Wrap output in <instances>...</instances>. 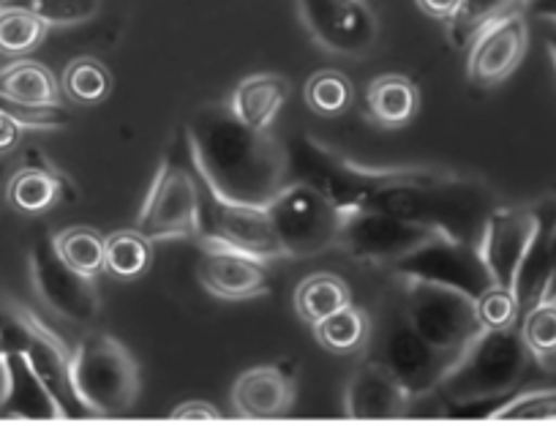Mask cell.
<instances>
[{"instance_id": "obj_37", "label": "cell", "mask_w": 556, "mask_h": 442, "mask_svg": "<svg viewBox=\"0 0 556 442\" xmlns=\"http://www.w3.org/2000/svg\"><path fill=\"white\" fill-rule=\"evenodd\" d=\"M20 140H23V124H20V118L14 113H9V110H0V156L12 153L20 146Z\"/></svg>"}, {"instance_id": "obj_22", "label": "cell", "mask_w": 556, "mask_h": 442, "mask_svg": "<svg viewBox=\"0 0 556 442\" xmlns=\"http://www.w3.org/2000/svg\"><path fill=\"white\" fill-rule=\"evenodd\" d=\"M290 96V83L281 74H251L229 96V110L249 129H270Z\"/></svg>"}, {"instance_id": "obj_35", "label": "cell", "mask_w": 556, "mask_h": 442, "mask_svg": "<svg viewBox=\"0 0 556 442\" xmlns=\"http://www.w3.org/2000/svg\"><path fill=\"white\" fill-rule=\"evenodd\" d=\"M475 312H478L483 330H502L521 323V308H518L516 292L500 285L489 287V290L475 301Z\"/></svg>"}, {"instance_id": "obj_4", "label": "cell", "mask_w": 556, "mask_h": 442, "mask_svg": "<svg viewBox=\"0 0 556 442\" xmlns=\"http://www.w3.org/2000/svg\"><path fill=\"white\" fill-rule=\"evenodd\" d=\"M137 230L151 241L200 238V178L186 126L178 129L164 151L156 178L137 216Z\"/></svg>"}, {"instance_id": "obj_15", "label": "cell", "mask_w": 556, "mask_h": 442, "mask_svg": "<svg viewBox=\"0 0 556 442\" xmlns=\"http://www.w3.org/2000/svg\"><path fill=\"white\" fill-rule=\"evenodd\" d=\"M23 330H25V358H28L30 369L41 380L52 399H55L61 418H90L88 404L79 399L77 388L72 380V353H66L61 339L45 328L36 314L23 312Z\"/></svg>"}, {"instance_id": "obj_21", "label": "cell", "mask_w": 556, "mask_h": 442, "mask_svg": "<svg viewBox=\"0 0 556 442\" xmlns=\"http://www.w3.org/2000/svg\"><path fill=\"white\" fill-rule=\"evenodd\" d=\"M0 99L23 113H52L61 104L55 74L36 61H17L0 72Z\"/></svg>"}, {"instance_id": "obj_5", "label": "cell", "mask_w": 556, "mask_h": 442, "mask_svg": "<svg viewBox=\"0 0 556 442\" xmlns=\"http://www.w3.org/2000/svg\"><path fill=\"white\" fill-rule=\"evenodd\" d=\"M72 380L93 415H126L139 396V366L110 333H88L72 353Z\"/></svg>"}, {"instance_id": "obj_34", "label": "cell", "mask_w": 556, "mask_h": 442, "mask_svg": "<svg viewBox=\"0 0 556 442\" xmlns=\"http://www.w3.org/2000/svg\"><path fill=\"white\" fill-rule=\"evenodd\" d=\"M9 7H23L47 25H83L101 12L104 0H7Z\"/></svg>"}, {"instance_id": "obj_17", "label": "cell", "mask_w": 556, "mask_h": 442, "mask_svg": "<svg viewBox=\"0 0 556 442\" xmlns=\"http://www.w3.org/2000/svg\"><path fill=\"white\" fill-rule=\"evenodd\" d=\"M202 287L218 301H251L270 292V274L265 260L251 257L238 249L205 243V254L200 260Z\"/></svg>"}, {"instance_id": "obj_13", "label": "cell", "mask_w": 556, "mask_h": 442, "mask_svg": "<svg viewBox=\"0 0 556 442\" xmlns=\"http://www.w3.org/2000/svg\"><path fill=\"white\" fill-rule=\"evenodd\" d=\"M34 285L41 301L74 325H90L101 314L93 279L77 274L61 260L55 238H41L34 249Z\"/></svg>"}, {"instance_id": "obj_2", "label": "cell", "mask_w": 556, "mask_h": 442, "mask_svg": "<svg viewBox=\"0 0 556 442\" xmlns=\"http://www.w3.org/2000/svg\"><path fill=\"white\" fill-rule=\"evenodd\" d=\"M197 173L222 197L265 207L292 180L287 146L270 129H249L229 104L200 106L186 124Z\"/></svg>"}, {"instance_id": "obj_10", "label": "cell", "mask_w": 556, "mask_h": 442, "mask_svg": "<svg viewBox=\"0 0 556 442\" xmlns=\"http://www.w3.org/2000/svg\"><path fill=\"white\" fill-rule=\"evenodd\" d=\"M440 232L417 222L390 216L379 211H346L341 225L336 249L357 263L374 265V268H390L404 254L415 252L417 247L429 243Z\"/></svg>"}, {"instance_id": "obj_3", "label": "cell", "mask_w": 556, "mask_h": 442, "mask_svg": "<svg viewBox=\"0 0 556 442\" xmlns=\"http://www.w3.org/2000/svg\"><path fill=\"white\" fill-rule=\"evenodd\" d=\"M538 364L521 337V328L483 330L442 377L437 396L451 415L494 418L502 404L521 393L529 371Z\"/></svg>"}, {"instance_id": "obj_33", "label": "cell", "mask_w": 556, "mask_h": 442, "mask_svg": "<svg viewBox=\"0 0 556 442\" xmlns=\"http://www.w3.org/2000/svg\"><path fill=\"white\" fill-rule=\"evenodd\" d=\"M521 337L532 355L540 361H548L556 355V301H540L538 306L529 308L518 323Z\"/></svg>"}, {"instance_id": "obj_27", "label": "cell", "mask_w": 556, "mask_h": 442, "mask_svg": "<svg viewBox=\"0 0 556 442\" xmlns=\"http://www.w3.org/2000/svg\"><path fill=\"white\" fill-rule=\"evenodd\" d=\"M151 238L139 230H117L104 238V270L123 281L139 279L153 263Z\"/></svg>"}, {"instance_id": "obj_31", "label": "cell", "mask_w": 556, "mask_h": 442, "mask_svg": "<svg viewBox=\"0 0 556 442\" xmlns=\"http://www.w3.org/2000/svg\"><path fill=\"white\" fill-rule=\"evenodd\" d=\"M306 104L312 113L323 115V118H336V115H344L346 110L355 101V88H352L350 77H344L341 72H317L306 83Z\"/></svg>"}, {"instance_id": "obj_30", "label": "cell", "mask_w": 556, "mask_h": 442, "mask_svg": "<svg viewBox=\"0 0 556 442\" xmlns=\"http://www.w3.org/2000/svg\"><path fill=\"white\" fill-rule=\"evenodd\" d=\"M63 90L77 104H101L112 93V74L96 58H74L63 72Z\"/></svg>"}, {"instance_id": "obj_7", "label": "cell", "mask_w": 556, "mask_h": 442, "mask_svg": "<svg viewBox=\"0 0 556 442\" xmlns=\"http://www.w3.org/2000/svg\"><path fill=\"white\" fill-rule=\"evenodd\" d=\"M265 207L285 257H317L339 243L346 211H341L312 184L290 180Z\"/></svg>"}, {"instance_id": "obj_29", "label": "cell", "mask_w": 556, "mask_h": 442, "mask_svg": "<svg viewBox=\"0 0 556 442\" xmlns=\"http://www.w3.org/2000/svg\"><path fill=\"white\" fill-rule=\"evenodd\" d=\"M47 23L23 7L0 9V55H28L45 41Z\"/></svg>"}, {"instance_id": "obj_12", "label": "cell", "mask_w": 556, "mask_h": 442, "mask_svg": "<svg viewBox=\"0 0 556 442\" xmlns=\"http://www.w3.org/2000/svg\"><path fill=\"white\" fill-rule=\"evenodd\" d=\"M301 23L336 55H363L377 41V17L366 0H295Z\"/></svg>"}, {"instance_id": "obj_38", "label": "cell", "mask_w": 556, "mask_h": 442, "mask_svg": "<svg viewBox=\"0 0 556 442\" xmlns=\"http://www.w3.org/2000/svg\"><path fill=\"white\" fill-rule=\"evenodd\" d=\"M169 418L173 420H216V418H222V413H218V407H213V404H207V402H186V404H178V407L169 413Z\"/></svg>"}, {"instance_id": "obj_32", "label": "cell", "mask_w": 556, "mask_h": 442, "mask_svg": "<svg viewBox=\"0 0 556 442\" xmlns=\"http://www.w3.org/2000/svg\"><path fill=\"white\" fill-rule=\"evenodd\" d=\"M521 3L523 0H464L462 12L447 23V36H451L453 47H469L491 20L502 17L513 9H521Z\"/></svg>"}, {"instance_id": "obj_11", "label": "cell", "mask_w": 556, "mask_h": 442, "mask_svg": "<svg viewBox=\"0 0 556 442\" xmlns=\"http://www.w3.org/2000/svg\"><path fill=\"white\" fill-rule=\"evenodd\" d=\"M390 274L404 276V279H424L431 285L453 287L464 295L478 301L489 287H494L480 247L453 238L437 236L429 243L417 247L415 252L404 254L399 263L390 265Z\"/></svg>"}, {"instance_id": "obj_28", "label": "cell", "mask_w": 556, "mask_h": 442, "mask_svg": "<svg viewBox=\"0 0 556 442\" xmlns=\"http://www.w3.org/2000/svg\"><path fill=\"white\" fill-rule=\"evenodd\" d=\"M55 249L68 268L88 279H96L104 270V238L90 227H68L58 232Z\"/></svg>"}, {"instance_id": "obj_26", "label": "cell", "mask_w": 556, "mask_h": 442, "mask_svg": "<svg viewBox=\"0 0 556 442\" xmlns=\"http://www.w3.org/2000/svg\"><path fill=\"white\" fill-rule=\"evenodd\" d=\"M7 197L14 211L25 213V216H39V213H47L50 207H55L61 202L63 178H58L55 173L41 167L20 169L9 180Z\"/></svg>"}, {"instance_id": "obj_19", "label": "cell", "mask_w": 556, "mask_h": 442, "mask_svg": "<svg viewBox=\"0 0 556 442\" xmlns=\"http://www.w3.org/2000/svg\"><path fill=\"white\" fill-rule=\"evenodd\" d=\"M412 407V396L404 391L393 371L377 358L363 361L350 377L344 391V415L357 420L401 418Z\"/></svg>"}, {"instance_id": "obj_20", "label": "cell", "mask_w": 556, "mask_h": 442, "mask_svg": "<svg viewBox=\"0 0 556 442\" xmlns=\"http://www.w3.org/2000/svg\"><path fill=\"white\" fill-rule=\"evenodd\" d=\"M295 402V382L278 366L245 369L232 386V407L240 418H281Z\"/></svg>"}, {"instance_id": "obj_36", "label": "cell", "mask_w": 556, "mask_h": 442, "mask_svg": "<svg viewBox=\"0 0 556 442\" xmlns=\"http://www.w3.org/2000/svg\"><path fill=\"white\" fill-rule=\"evenodd\" d=\"M500 420H545L556 418V388L521 391L494 413Z\"/></svg>"}, {"instance_id": "obj_8", "label": "cell", "mask_w": 556, "mask_h": 442, "mask_svg": "<svg viewBox=\"0 0 556 442\" xmlns=\"http://www.w3.org/2000/svg\"><path fill=\"white\" fill-rule=\"evenodd\" d=\"M200 241L238 249L260 260H281V243L273 232L267 207L243 205L218 194L200 173Z\"/></svg>"}, {"instance_id": "obj_18", "label": "cell", "mask_w": 556, "mask_h": 442, "mask_svg": "<svg viewBox=\"0 0 556 442\" xmlns=\"http://www.w3.org/2000/svg\"><path fill=\"white\" fill-rule=\"evenodd\" d=\"M534 232L529 238V247L518 265L516 292L521 317L540 301H545L551 270H554V249H556V191H548L543 200L534 202Z\"/></svg>"}, {"instance_id": "obj_14", "label": "cell", "mask_w": 556, "mask_h": 442, "mask_svg": "<svg viewBox=\"0 0 556 442\" xmlns=\"http://www.w3.org/2000/svg\"><path fill=\"white\" fill-rule=\"evenodd\" d=\"M529 47V23L523 9L491 20L469 45L467 77L472 83L491 88L500 85L521 66Z\"/></svg>"}, {"instance_id": "obj_42", "label": "cell", "mask_w": 556, "mask_h": 442, "mask_svg": "<svg viewBox=\"0 0 556 442\" xmlns=\"http://www.w3.org/2000/svg\"><path fill=\"white\" fill-rule=\"evenodd\" d=\"M545 301H556V249H554V270H551L548 290H545Z\"/></svg>"}, {"instance_id": "obj_1", "label": "cell", "mask_w": 556, "mask_h": 442, "mask_svg": "<svg viewBox=\"0 0 556 442\" xmlns=\"http://www.w3.org/2000/svg\"><path fill=\"white\" fill-rule=\"evenodd\" d=\"M287 153L292 180L312 184L341 211L390 213L475 247H480L485 222L500 205L494 189L475 175L426 167H363L312 135L295 137Z\"/></svg>"}, {"instance_id": "obj_39", "label": "cell", "mask_w": 556, "mask_h": 442, "mask_svg": "<svg viewBox=\"0 0 556 442\" xmlns=\"http://www.w3.org/2000/svg\"><path fill=\"white\" fill-rule=\"evenodd\" d=\"M417 7L426 17L442 20V23H451L458 12H462L464 0H417Z\"/></svg>"}, {"instance_id": "obj_23", "label": "cell", "mask_w": 556, "mask_h": 442, "mask_svg": "<svg viewBox=\"0 0 556 442\" xmlns=\"http://www.w3.org/2000/svg\"><path fill=\"white\" fill-rule=\"evenodd\" d=\"M368 115L382 129H401L420 110V90L404 74H382L366 90Z\"/></svg>"}, {"instance_id": "obj_25", "label": "cell", "mask_w": 556, "mask_h": 442, "mask_svg": "<svg viewBox=\"0 0 556 442\" xmlns=\"http://www.w3.org/2000/svg\"><path fill=\"white\" fill-rule=\"evenodd\" d=\"M352 303L350 287L336 274H312L298 285L295 312L303 323L317 325L319 319L330 317L333 312Z\"/></svg>"}, {"instance_id": "obj_6", "label": "cell", "mask_w": 556, "mask_h": 442, "mask_svg": "<svg viewBox=\"0 0 556 442\" xmlns=\"http://www.w3.org/2000/svg\"><path fill=\"white\" fill-rule=\"evenodd\" d=\"M399 279V314L442 353L462 355L483 333L475 298L424 279Z\"/></svg>"}, {"instance_id": "obj_40", "label": "cell", "mask_w": 556, "mask_h": 442, "mask_svg": "<svg viewBox=\"0 0 556 442\" xmlns=\"http://www.w3.org/2000/svg\"><path fill=\"white\" fill-rule=\"evenodd\" d=\"M521 9L523 14L532 20H543V17L556 20V0H523Z\"/></svg>"}, {"instance_id": "obj_24", "label": "cell", "mask_w": 556, "mask_h": 442, "mask_svg": "<svg viewBox=\"0 0 556 442\" xmlns=\"http://www.w3.org/2000/svg\"><path fill=\"white\" fill-rule=\"evenodd\" d=\"M314 337L323 344L328 353L336 355H352L357 350H363L371 337V319L363 308L346 303L344 308L333 312L330 317L319 319L314 325Z\"/></svg>"}, {"instance_id": "obj_9", "label": "cell", "mask_w": 556, "mask_h": 442, "mask_svg": "<svg viewBox=\"0 0 556 442\" xmlns=\"http://www.w3.org/2000/svg\"><path fill=\"white\" fill-rule=\"evenodd\" d=\"M374 355L379 364L388 366L393 371L395 380L404 386V391L409 393L412 402L417 399L437 393L442 377L451 371V366L456 364V355L442 353V350L431 348L409 323L399 314L395 308L390 314V319H384V325L379 328V337L374 339Z\"/></svg>"}, {"instance_id": "obj_41", "label": "cell", "mask_w": 556, "mask_h": 442, "mask_svg": "<svg viewBox=\"0 0 556 442\" xmlns=\"http://www.w3.org/2000/svg\"><path fill=\"white\" fill-rule=\"evenodd\" d=\"M538 23H540V36H543L545 52H548L551 63H554V72H556V20L543 17V20H538Z\"/></svg>"}, {"instance_id": "obj_16", "label": "cell", "mask_w": 556, "mask_h": 442, "mask_svg": "<svg viewBox=\"0 0 556 442\" xmlns=\"http://www.w3.org/2000/svg\"><path fill=\"white\" fill-rule=\"evenodd\" d=\"M534 232V207L532 205H496L485 222L483 238H480V254L485 260L494 285L513 290L516 285L518 265L529 247Z\"/></svg>"}]
</instances>
